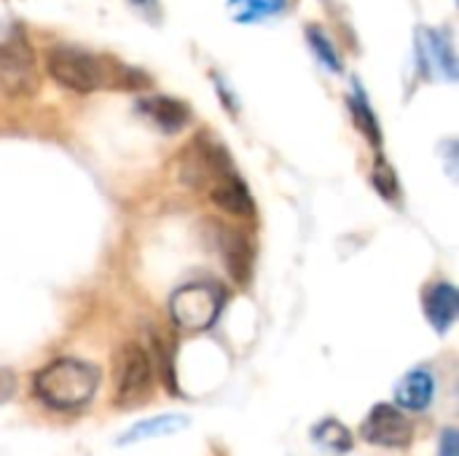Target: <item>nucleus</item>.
Listing matches in <instances>:
<instances>
[{"instance_id":"obj_22","label":"nucleus","mask_w":459,"mask_h":456,"mask_svg":"<svg viewBox=\"0 0 459 456\" xmlns=\"http://www.w3.org/2000/svg\"><path fill=\"white\" fill-rule=\"evenodd\" d=\"M16 395V376L8 368H0V406Z\"/></svg>"},{"instance_id":"obj_21","label":"nucleus","mask_w":459,"mask_h":456,"mask_svg":"<svg viewBox=\"0 0 459 456\" xmlns=\"http://www.w3.org/2000/svg\"><path fill=\"white\" fill-rule=\"evenodd\" d=\"M438 456H459V430L444 427L438 435Z\"/></svg>"},{"instance_id":"obj_17","label":"nucleus","mask_w":459,"mask_h":456,"mask_svg":"<svg viewBox=\"0 0 459 456\" xmlns=\"http://www.w3.org/2000/svg\"><path fill=\"white\" fill-rule=\"evenodd\" d=\"M425 38H428L425 51H430L433 65H436L446 78H455V75H457V59H455V48H452V43L446 40V35H444V32H425Z\"/></svg>"},{"instance_id":"obj_16","label":"nucleus","mask_w":459,"mask_h":456,"mask_svg":"<svg viewBox=\"0 0 459 456\" xmlns=\"http://www.w3.org/2000/svg\"><path fill=\"white\" fill-rule=\"evenodd\" d=\"M350 110H352V118H355L358 129L366 134V140L379 148L382 145V129H379V121H377V116H374V110H371V105H368V99H366L360 86L350 97Z\"/></svg>"},{"instance_id":"obj_6","label":"nucleus","mask_w":459,"mask_h":456,"mask_svg":"<svg viewBox=\"0 0 459 456\" xmlns=\"http://www.w3.org/2000/svg\"><path fill=\"white\" fill-rule=\"evenodd\" d=\"M360 438L377 449L403 452L414 441V425L395 403H377L360 422Z\"/></svg>"},{"instance_id":"obj_10","label":"nucleus","mask_w":459,"mask_h":456,"mask_svg":"<svg viewBox=\"0 0 459 456\" xmlns=\"http://www.w3.org/2000/svg\"><path fill=\"white\" fill-rule=\"evenodd\" d=\"M422 306H425V317L428 323L433 325V331L438 336L449 333V328L457 323L459 317V293L455 285L449 282H436L425 290V298H422Z\"/></svg>"},{"instance_id":"obj_7","label":"nucleus","mask_w":459,"mask_h":456,"mask_svg":"<svg viewBox=\"0 0 459 456\" xmlns=\"http://www.w3.org/2000/svg\"><path fill=\"white\" fill-rule=\"evenodd\" d=\"M237 172L226 148L210 142V140H194L180 161V177L196 191H210L221 177Z\"/></svg>"},{"instance_id":"obj_13","label":"nucleus","mask_w":459,"mask_h":456,"mask_svg":"<svg viewBox=\"0 0 459 456\" xmlns=\"http://www.w3.org/2000/svg\"><path fill=\"white\" fill-rule=\"evenodd\" d=\"M188 427V417L180 414H159L151 419H143L137 425H132L129 430H124L118 435V446H132V443H143L151 438H164V435H175L180 430Z\"/></svg>"},{"instance_id":"obj_8","label":"nucleus","mask_w":459,"mask_h":456,"mask_svg":"<svg viewBox=\"0 0 459 456\" xmlns=\"http://www.w3.org/2000/svg\"><path fill=\"white\" fill-rule=\"evenodd\" d=\"M212 237H215V245H218V253L226 263L229 277L237 285H247L250 274H253V258H255L250 237L234 226H215Z\"/></svg>"},{"instance_id":"obj_9","label":"nucleus","mask_w":459,"mask_h":456,"mask_svg":"<svg viewBox=\"0 0 459 456\" xmlns=\"http://www.w3.org/2000/svg\"><path fill=\"white\" fill-rule=\"evenodd\" d=\"M436 398V376L430 368H411L395 384V406L409 414H425Z\"/></svg>"},{"instance_id":"obj_19","label":"nucleus","mask_w":459,"mask_h":456,"mask_svg":"<svg viewBox=\"0 0 459 456\" xmlns=\"http://www.w3.org/2000/svg\"><path fill=\"white\" fill-rule=\"evenodd\" d=\"M307 38H309V46H312V51L320 56V62H323L328 70H333V73H342V59H339V54H336V48H333L331 38H328V35H323L317 27H312V30L307 32Z\"/></svg>"},{"instance_id":"obj_14","label":"nucleus","mask_w":459,"mask_h":456,"mask_svg":"<svg viewBox=\"0 0 459 456\" xmlns=\"http://www.w3.org/2000/svg\"><path fill=\"white\" fill-rule=\"evenodd\" d=\"M151 366H153V376L159 379V384L169 392V395H180L178 390V379H175V347L167 339V333L161 331H151Z\"/></svg>"},{"instance_id":"obj_11","label":"nucleus","mask_w":459,"mask_h":456,"mask_svg":"<svg viewBox=\"0 0 459 456\" xmlns=\"http://www.w3.org/2000/svg\"><path fill=\"white\" fill-rule=\"evenodd\" d=\"M137 110L153 121L159 129H164L167 134H175L180 132L188 121H191V110L186 102L175 99V97H167V94H151V97H143L137 102Z\"/></svg>"},{"instance_id":"obj_1","label":"nucleus","mask_w":459,"mask_h":456,"mask_svg":"<svg viewBox=\"0 0 459 456\" xmlns=\"http://www.w3.org/2000/svg\"><path fill=\"white\" fill-rule=\"evenodd\" d=\"M46 73L65 89L78 94H91L102 89H132L137 73H129L126 67L116 65L113 59L102 54H91L78 46H51L46 51Z\"/></svg>"},{"instance_id":"obj_5","label":"nucleus","mask_w":459,"mask_h":456,"mask_svg":"<svg viewBox=\"0 0 459 456\" xmlns=\"http://www.w3.org/2000/svg\"><path fill=\"white\" fill-rule=\"evenodd\" d=\"M38 65L24 38H8L0 43V94L8 99H24L38 91Z\"/></svg>"},{"instance_id":"obj_3","label":"nucleus","mask_w":459,"mask_h":456,"mask_svg":"<svg viewBox=\"0 0 459 456\" xmlns=\"http://www.w3.org/2000/svg\"><path fill=\"white\" fill-rule=\"evenodd\" d=\"M153 382L156 376L148 349L137 341L121 344L113 357V403L121 411L143 406L151 398Z\"/></svg>"},{"instance_id":"obj_12","label":"nucleus","mask_w":459,"mask_h":456,"mask_svg":"<svg viewBox=\"0 0 459 456\" xmlns=\"http://www.w3.org/2000/svg\"><path fill=\"white\" fill-rule=\"evenodd\" d=\"M207 196L218 210H223V212H229L234 218H253V196H250L247 185L242 183V177L237 172L221 177L207 191Z\"/></svg>"},{"instance_id":"obj_2","label":"nucleus","mask_w":459,"mask_h":456,"mask_svg":"<svg viewBox=\"0 0 459 456\" xmlns=\"http://www.w3.org/2000/svg\"><path fill=\"white\" fill-rule=\"evenodd\" d=\"M100 379L102 376L97 366L78 357H59L35 374L32 392L54 411H78L94 400Z\"/></svg>"},{"instance_id":"obj_15","label":"nucleus","mask_w":459,"mask_h":456,"mask_svg":"<svg viewBox=\"0 0 459 456\" xmlns=\"http://www.w3.org/2000/svg\"><path fill=\"white\" fill-rule=\"evenodd\" d=\"M312 441L331 454H350L355 446V435L347 425H342L339 419H323L312 427Z\"/></svg>"},{"instance_id":"obj_18","label":"nucleus","mask_w":459,"mask_h":456,"mask_svg":"<svg viewBox=\"0 0 459 456\" xmlns=\"http://www.w3.org/2000/svg\"><path fill=\"white\" fill-rule=\"evenodd\" d=\"M285 3L288 0H229L237 22H253V19L277 13V11H282Z\"/></svg>"},{"instance_id":"obj_20","label":"nucleus","mask_w":459,"mask_h":456,"mask_svg":"<svg viewBox=\"0 0 459 456\" xmlns=\"http://www.w3.org/2000/svg\"><path fill=\"white\" fill-rule=\"evenodd\" d=\"M374 185L379 188V194L385 196V199H393L395 194H398V180H395V172L385 164V161H379L377 167H374Z\"/></svg>"},{"instance_id":"obj_23","label":"nucleus","mask_w":459,"mask_h":456,"mask_svg":"<svg viewBox=\"0 0 459 456\" xmlns=\"http://www.w3.org/2000/svg\"><path fill=\"white\" fill-rule=\"evenodd\" d=\"M134 3H148V0H134Z\"/></svg>"},{"instance_id":"obj_4","label":"nucleus","mask_w":459,"mask_h":456,"mask_svg":"<svg viewBox=\"0 0 459 456\" xmlns=\"http://www.w3.org/2000/svg\"><path fill=\"white\" fill-rule=\"evenodd\" d=\"M223 290L210 282H188L169 298V317L186 333H199L215 325L223 309Z\"/></svg>"}]
</instances>
